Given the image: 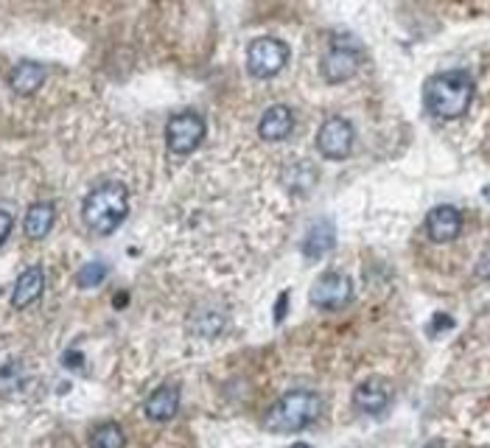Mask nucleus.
<instances>
[{
    "instance_id": "f257e3e1",
    "label": "nucleus",
    "mask_w": 490,
    "mask_h": 448,
    "mask_svg": "<svg viewBox=\"0 0 490 448\" xmlns=\"http://www.w3.org/2000/svg\"><path fill=\"white\" fill-rule=\"evenodd\" d=\"M130 216V191L120 182L96 185L81 202V219L96 235H112Z\"/></svg>"
},
{
    "instance_id": "f03ea898",
    "label": "nucleus",
    "mask_w": 490,
    "mask_h": 448,
    "mask_svg": "<svg viewBox=\"0 0 490 448\" xmlns=\"http://www.w3.org/2000/svg\"><path fill=\"white\" fill-rule=\"evenodd\" d=\"M474 101V78L468 70H445L426 81L423 104L434 118H460Z\"/></svg>"
},
{
    "instance_id": "7ed1b4c3",
    "label": "nucleus",
    "mask_w": 490,
    "mask_h": 448,
    "mask_svg": "<svg viewBox=\"0 0 490 448\" xmlns=\"http://www.w3.org/2000/svg\"><path fill=\"white\" fill-rule=\"evenodd\" d=\"M322 415V398L311 390H292L277 398L266 415V429L275 434H292L311 426Z\"/></svg>"
},
{
    "instance_id": "20e7f679",
    "label": "nucleus",
    "mask_w": 490,
    "mask_h": 448,
    "mask_svg": "<svg viewBox=\"0 0 490 448\" xmlns=\"http://www.w3.org/2000/svg\"><path fill=\"white\" fill-rule=\"evenodd\" d=\"M311 306L319 311H337L353 300V280L345 272H322L308 295Z\"/></svg>"
},
{
    "instance_id": "39448f33",
    "label": "nucleus",
    "mask_w": 490,
    "mask_h": 448,
    "mask_svg": "<svg viewBox=\"0 0 490 448\" xmlns=\"http://www.w3.org/2000/svg\"><path fill=\"white\" fill-rule=\"evenodd\" d=\"M286 62H289V48H286V43H280L277 36H258L247 48V70L255 78L277 76L286 68Z\"/></svg>"
},
{
    "instance_id": "423d86ee",
    "label": "nucleus",
    "mask_w": 490,
    "mask_h": 448,
    "mask_svg": "<svg viewBox=\"0 0 490 448\" xmlns=\"http://www.w3.org/2000/svg\"><path fill=\"white\" fill-rule=\"evenodd\" d=\"M202 138H205V118L199 112H177L169 118L166 124V143L174 154H191L193 149H199Z\"/></svg>"
},
{
    "instance_id": "0eeeda50",
    "label": "nucleus",
    "mask_w": 490,
    "mask_h": 448,
    "mask_svg": "<svg viewBox=\"0 0 490 448\" xmlns=\"http://www.w3.org/2000/svg\"><path fill=\"white\" fill-rule=\"evenodd\" d=\"M353 141H356L353 124L342 115L325 118L319 132H317V149H319L322 157H328V160H345L353 151Z\"/></svg>"
},
{
    "instance_id": "6e6552de",
    "label": "nucleus",
    "mask_w": 490,
    "mask_h": 448,
    "mask_svg": "<svg viewBox=\"0 0 490 448\" xmlns=\"http://www.w3.org/2000/svg\"><path fill=\"white\" fill-rule=\"evenodd\" d=\"M361 65V48L356 43H345V39H337V43L328 48V54L322 57L319 62V70L322 76L334 81V85H339V81H348L356 76Z\"/></svg>"
},
{
    "instance_id": "1a4fd4ad",
    "label": "nucleus",
    "mask_w": 490,
    "mask_h": 448,
    "mask_svg": "<svg viewBox=\"0 0 490 448\" xmlns=\"http://www.w3.org/2000/svg\"><path fill=\"white\" fill-rule=\"evenodd\" d=\"M426 233L437 244L454 241L463 233V214L454 205H437L426 216Z\"/></svg>"
},
{
    "instance_id": "9d476101",
    "label": "nucleus",
    "mask_w": 490,
    "mask_h": 448,
    "mask_svg": "<svg viewBox=\"0 0 490 448\" xmlns=\"http://www.w3.org/2000/svg\"><path fill=\"white\" fill-rule=\"evenodd\" d=\"M143 410H146V418H149L151 423H169V421H174L177 412H180V387H174V384L157 387V390L146 398Z\"/></svg>"
},
{
    "instance_id": "9b49d317",
    "label": "nucleus",
    "mask_w": 490,
    "mask_h": 448,
    "mask_svg": "<svg viewBox=\"0 0 490 448\" xmlns=\"http://www.w3.org/2000/svg\"><path fill=\"white\" fill-rule=\"evenodd\" d=\"M295 132V112L286 107V104H275L269 107L261 120H258V135L269 143H277V141H286Z\"/></svg>"
},
{
    "instance_id": "f8f14e48",
    "label": "nucleus",
    "mask_w": 490,
    "mask_h": 448,
    "mask_svg": "<svg viewBox=\"0 0 490 448\" xmlns=\"http://www.w3.org/2000/svg\"><path fill=\"white\" fill-rule=\"evenodd\" d=\"M392 401V387L381 379H370L356 387L353 392V403L356 410L364 412V415H379L387 410V403Z\"/></svg>"
},
{
    "instance_id": "ddd939ff",
    "label": "nucleus",
    "mask_w": 490,
    "mask_h": 448,
    "mask_svg": "<svg viewBox=\"0 0 490 448\" xmlns=\"http://www.w3.org/2000/svg\"><path fill=\"white\" fill-rule=\"evenodd\" d=\"M46 292V272L39 266H28L20 272V277L15 280V289H12V306L15 308H28L34 306Z\"/></svg>"
},
{
    "instance_id": "4468645a",
    "label": "nucleus",
    "mask_w": 490,
    "mask_h": 448,
    "mask_svg": "<svg viewBox=\"0 0 490 448\" xmlns=\"http://www.w3.org/2000/svg\"><path fill=\"white\" fill-rule=\"evenodd\" d=\"M46 85V68L34 62V59H23L12 68L9 73V88L17 96H34L39 88Z\"/></svg>"
},
{
    "instance_id": "2eb2a0df",
    "label": "nucleus",
    "mask_w": 490,
    "mask_h": 448,
    "mask_svg": "<svg viewBox=\"0 0 490 448\" xmlns=\"http://www.w3.org/2000/svg\"><path fill=\"white\" fill-rule=\"evenodd\" d=\"M57 222V208H54V202H34V205L28 208L26 219H23V230L28 238L39 241V238H46L51 233Z\"/></svg>"
},
{
    "instance_id": "dca6fc26",
    "label": "nucleus",
    "mask_w": 490,
    "mask_h": 448,
    "mask_svg": "<svg viewBox=\"0 0 490 448\" xmlns=\"http://www.w3.org/2000/svg\"><path fill=\"white\" fill-rule=\"evenodd\" d=\"M334 244H337V230L334 224L328 222H319L308 230L306 241H303V255L306 258H322V255H328L334 250Z\"/></svg>"
},
{
    "instance_id": "f3484780",
    "label": "nucleus",
    "mask_w": 490,
    "mask_h": 448,
    "mask_svg": "<svg viewBox=\"0 0 490 448\" xmlns=\"http://www.w3.org/2000/svg\"><path fill=\"white\" fill-rule=\"evenodd\" d=\"M224 328V314L219 311H202V314H191V331L196 337H205V339H214L219 337Z\"/></svg>"
},
{
    "instance_id": "a211bd4d",
    "label": "nucleus",
    "mask_w": 490,
    "mask_h": 448,
    "mask_svg": "<svg viewBox=\"0 0 490 448\" xmlns=\"http://www.w3.org/2000/svg\"><path fill=\"white\" fill-rule=\"evenodd\" d=\"M127 434L118 423H101L90 432V448H124Z\"/></svg>"
},
{
    "instance_id": "6ab92c4d",
    "label": "nucleus",
    "mask_w": 490,
    "mask_h": 448,
    "mask_svg": "<svg viewBox=\"0 0 490 448\" xmlns=\"http://www.w3.org/2000/svg\"><path fill=\"white\" fill-rule=\"evenodd\" d=\"M107 280V264L101 261H93L88 266H81L78 275H76V283L81 289H93V287H101V283Z\"/></svg>"
},
{
    "instance_id": "aec40b11",
    "label": "nucleus",
    "mask_w": 490,
    "mask_h": 448,
    "mask_svg": "<svg viewBox=\"0 0 490 448\" xmlns=\"http://www.w3.org/2000/svg\"><path fill=\"white\" fill-rule=\"evenodd\" d=\"M12 227H15V219H12V214L0 208V247H4V244H6V238L12 235Z\"/></svg>"
},
{
    "instance_id": "412c9836",
    "label": "nucleus",
    "mask_w": 490,
    "mask_h": 448,
    "mask_svg": "<svg viewBox=\"0 0 490 448\" xmlns=\"http://www.w3.org/2000/svg\"><path fill=\"white\" fill-rule=\"evenodd\" d=\"M423 448H445V445H443V443H426Z\"/></svg>"
},
{
    "instance_id": "4be33fe9",
    "label": "nucleus",
    "mask_w": 490,
    "mask_h": 448,
    "mask_svg": "<svg viewBox=\"0 0 490 448\" xmlns=\"http://www.w3.org/2000/svg\"><path fill=\"white\" fill-rule=\"evenodd\" d=\"M292 448H311V445H308V443H295Z\"/></svg>"
}]
</instances>
